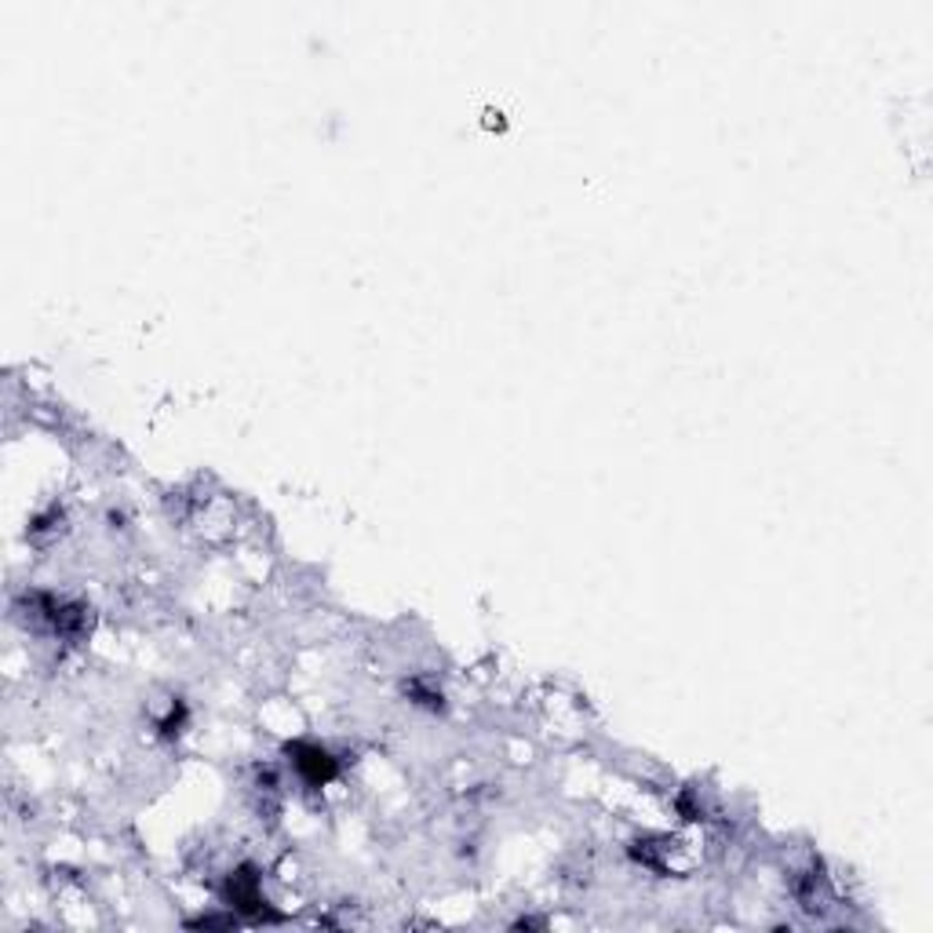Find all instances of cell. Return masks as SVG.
Instances as JSON below:
<instances>
[{"instance_id": "cell-1", "label": "cell", "mask_w": 933, "mask_h": 933, "mask_svg": "<svg viewBox=\"0 0 933 933\" xmlns=\"http://www.w3.org/2000/svg\"><path fill=\"white\" fill-rule=\"evenodd\" d=\"M296 769L310 780V784H325L332 773H335V762L328 759V751H321V748H296Z\"/></svg>"}, {"instance_id": "cell-2", "label": "cell", "mask_w": 933, "mask_h": 933, "mask_svg": "<svg viewBox=\"0 0 933 933\" xmlns=\"http://www.w3.org/2000/svg\"><path fill=\"white\" fill-rule=\"evenodd\" d=\"M230 900L238 904L241 911H259V908H263V897H259L252 875H233V879H230Z\"/></svg>"}]
</instances>
